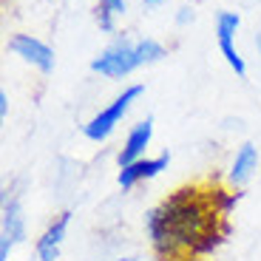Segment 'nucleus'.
<instances>
[{"mask_svg": "<svg viewBox=\"0 0 261 261\" xmlns=\"http://www.w3.org/2000/svg\"><path fill=\"white\" fill-rule=\"evenodd\" d=\"M216 196L199 188L173 190L145 213V236L159 255H182L207 247L219 222Z\"/></svg>", "mask_w": 261, "mask_h": 261, "instance_id": "1", "label": "nucleus"}, {"mask_svg": "<svg viewBox=\"0 0 261 261\" xmlns=\"http://www.w3.org/2000/svg\"><path fill=\"white\" fill-rule=\"evenodd\" d=\"M168 57V46L156 37H114L91 57L88 68L102 80H125L139 68L156 65Z\"/></svg>", "mask_w": 261, "mask_h": 261, "instance_id": "2", "label": "nucleus"}, {"mask_svg": "<svg viewBox=\"0 0 261 261\" xmlns=\"http://www.w3.org/2000/svg\"><path fill=\"white\" fill-rule=\"evenodd\" d=\"M145 94V85L142 83H130L125 85L122 91H117L108 102L99 108V111H94L91 117L85 119L83 125V137L88 139V142L94 145H102L108 142V139L114 137V130L122 125V119L128 117V111L134 108V102H137L139 97Z\"/></svg>", "mask_w": 261, "mask_h": 261, "instance_id": "3", "label": "nucleus"}, {"mask_svg": "<svg viewBox=\"0 0 261 261\" xmlns=\"http://www.w3.org/2000/svg\"><path fill=\"white\" fill-rule=\"evenodd\" d=\"M29 236V222L23 199L14 188H3L0 196V261H9L12 253L26 242Z\"/></svg>", "mask_w": 261, "mask_h": 261, "instance_id": "4", "label": "nucleus"}, {"mask_svg": "<svg viewBox=\"0 0 261 261\" xmlns=\"http://www.w3.org/2000/svg\"><path fill=\"white\" fill-rule=\"evenodd\" d=\"M239 32H242V14L230 12V9L216 12L213 34H216L219 54H222L224 65H227L230 71H233L239 80H244V77H247V60H244L242 48H239Z\"/></svg>", "mask_w": 261, "mask_h": 261, "instance_id": "5", "label": "nucleus"}, {"mask_svg": "<svg viewBox=\"0 0 261 261\" xmlns=\"http://www.w3.org/2000/svg\"><path fill=\"white\" fill-rule=\"evenodd\" d=\"M6 48L20 60V63L32 65L34 71L40 74H51L54 71V48L48 46L46 40H40L37 34L29 32H17L6 40Z\"/></svg>", "mask_w": 261, "mask_h": 261, "instance_id": "6", "label": "nucleus"}, {"mask_svg": "<svg viewBox=\"0 0 261 261\" xmlns=\"http://www.w3.org/2000/svg\"><path fill=\"white\" fill-rule=\"evenodd\" d=\"M71 210H60L51 222L43 227V233L37 236L34 242V261H57L63 253V244L68 239V230H71Z\"/></svg>", "mask_w": 261, "mask_h": 261, "instance_id": "7", "label": "nucleus"}, {"mask_svg": "<svg viewBox=\"0 0 261 261\" xmlns=\"http://www.w3.org/2000/svg\"><path fill=\"white\" fill-rule=\"evenodd\" d=\"M170 165V153L165 150V153H156V156H142L137 159V162L130 165H122V168L117 170V188L122 190H134L137 185H145V182H153V179H159L168 170Z\"/></svg>", "mask_w": 261, "mask_h": 261, "instance_id": "8", "label": "nucleus"}, {"mask_svg": "<svg viewBox=\"0 0 261 261\" xmlns=\"http://www.w3.org/2000/svg\"><path fill=\"white\" fill-rule=\"evenodd\" d=\"M153 134H156L153 117H145V119H139V122L130 125L128 134H125V139H122V145H119V150H117V168L148 156V148H150V142H153Z\"/></svg>", "mask_w": 261, "mask_h": 261, "instance_id": "9", "label": "nucleus"}, {"mask_svg": "<svg viewBox=\"0 0 261 261\" xmlns=\"http://www.w3.org/2000/svg\"><path fill=\"white\" fill-rule=\"evenodd\" d=\"M258 148L255 142H242L239 148L233 150V156H230V165H227V188L230 190H242L253 182V176L258 173Z\"/></svg>", "mask_w": 261, "mask_h": 261, "instance_id": "10", "label": "nucleus"}, {"mask_svg": "<svg viewBox=\"0 0 261 261\" xmlns=\"http://www.w3.org/2000/svg\"><path fill=\"white\" fill-rule=\"evenodd\" d=\"M125 14H128V0H97L94 6V20L105 34H117V23Z\"/></svg>", "mask_w": 261, "mask_h": 261, "instance_id": "11", "label": "nucleus"}, {"mask_svg": "<svg viewBox=\"0 0 261 261\" xmlns=\"http://www.w3.org/2000/svg\"><path fill=\"white\" fill-rule=\"evenodd\" d=\"M193 17H196V14H193V9H190V6L176 9V23H179V26H188V23H193Z\"/></svg>", "mask_w": 261, "mask_h": 261, "instance_id": "12", "label": "nucleus"}, {"mask_svg": "<svg viewBox=\"0 0 261 261\" xmlns=\"http://www.w3.org/2000/svg\"><path fill=\"white\" fill-rule=\"evenodd\" d=\"M0 119H3V122L9 119V94H6V88H0Z\"/></svg>", "mask_w": 261, "mask_h": 261, "instance_id": "13", "label": "nucleus"}, {"mask_svg": "<svg viewBox=\"0 0 261 261\" xmlns=\"http://www.w3.org/2000/svg\"><path fill=\"white\" fill-rule=\"evenodd\" d=\"M162 3H165V0H142V6H145V9H159Z\"/></svg>", "mask_w": 261, "mask_h": 261, "instance_id": "14", "label": "nucleus"}, {"mask_svg": "<svg viewBox=\"0 0 261 261\" xmlns=\"http://www.w3.org/2000/svg\"><path fill=\"white\" fill-rule=\"evenodd\" d=\"M111 261H139V258H134V255H117V258H111Z\"/></svg>", "mask_w": 261, "mask_h": 261, "instance_id": "15", "label": "nucleus"}, {"mask_svg": "<svg viewBox=\"0 0 261 261\" xmlns=\"http://www.w3.org/2000/svg\"><path fill=\"white\" fill-rule=\"evenodd\" d=\"M255 48H258V51H261V34H258V37H255Z\"/></svg>", "mask_w": 261, "mask_h": 261, "instance_id": "16", "label": "nucleus"}]
</instances>
